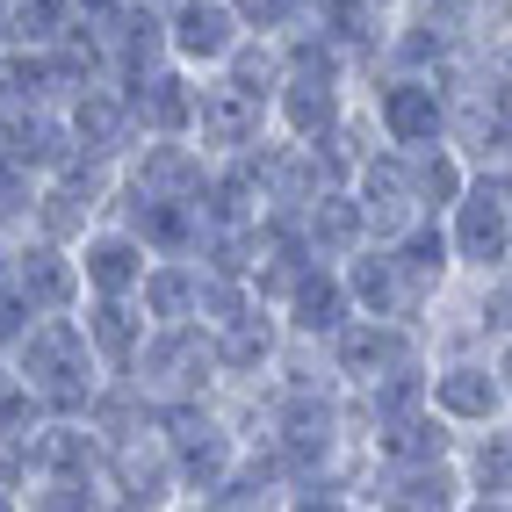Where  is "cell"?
<instances>
[{
    "label": "cell",
    "mask_w": 512,
    "mask_h": 512,
    "mask_svg": "<svg viewBox=\"0 0 512 512\" xmlns=\"http://www.w3.org/2000/svg\"><path fill=\"white\" fill-rule=\"evenodd\" d=\"M217 339V368H224V390H260L267 383V368L282 361L289 347V332H282V311L275 303H246V311H231L224 325H210Z\"/></svg>",
    "instance_id": "obj_14"
},
{
    "label": "cell",
    "mask_w": 512,
    "mask_h": 512,
    "mask_svg": "<svg viewBox=\"0 0 512 512\" xmlns=\"http://www.w3.org/2000/svg\"><path fill=\"white\" fill-rule=\"evenodd\" d=\"M138 311L152 325H195L202 318V267L195 260H152L138 282Z\"/></svg>",
    "instance_id": "obj_30"
},
{
    "label": "cell",
    "mask_w": 512,
    "mask_h": 512,
    "mask_svg": "<svg viewBox=\"0 0 512 512\" xmlns=\"http://www.w3.org/2000/svg\"><path fill=\"white\" fill-rule=\"evenodd\" d=\"M29 224H37V174L15 159H0V238H29Z\"/></svg>",
    "instance_id": "obj_38"
},
{
    "label": "cell",
    "mask_w": 512,
    "mask_h": 512,
    "mask_svg": "<svg viewBox=\"0 0 512 512\" xmlns=\"http://www.w3.org/2000/svg\"><path fill=\"white\" fill-rule=\"evenodd\" d=\"M22 325H29V311H22L15 296H0V361L15 354V339H22Z\"/></svg>",
    "instance_id": "obj_41"
},
{
    "label": "cell",
    "mask_w": 512,
    "mask_h": 512,
    "mask_svg": "<svg viewBox=\"0 0 512 512\" xmlns=\"http://www.w3.org/2000/svg\"><path fill=\"white\" fill-rule=\"evenodd\" d=\"M0 159L29 166V174H58L73 166V130H65V109L51 101H29V109H0Z\"/></svg>",
    "instance_id": "obj_23"
},
{
    "label": "cell",
    "mask_w": 512,
    "mask_h": 512,
    "mask_svg": "<svg viewBox=\"0 0 512 512\" xmlns=\"http://www.w3.org/2000/svg\"><path fill=\"white\" fill-rule=\"evenodd\" d=\"M484 29H512V0H484Z\"/></svg>",
    "instance_id": "obj_44"
},
{
    "label": "cell",
    "mask_w": 512,
    "mask_h": 512,
    "mask_svg": "<svg viewBox=\"0 0 512 512\" xmlns=\"http://www.w3.org/2000/svg\"><path fill=\"white\" fill-rule=\"evenodd\" d=\"M426 404L455 433H476V426H491V419L512 412L498 375H491V354H433L426 361Z\"/></svg>",
    "instance_id": "obj_12"
},
{
    "label": "cell",
    "mask_w": 512,
    "mask_h": 512,
    "mask_svg": "<svg viewBox=\"0 0 512 512\" xmlns=\"http://www.w3.org/2000/svg\"><path fill=\"white\" fill-rule=\"evenodd\" d=\"M231 15L246 37H296V29H311L318 0H231Z\"/></svg>",
    "instance_id": "obj_37"
},
{
    "label": "cell",
    "mask_w": 512,
    "mask_h": 512,
    "mask_svg": "<svg viewBox=\"0 0 512 512\" xmlns=\"http://www.w3.org/2000/svg\"><path fill=\"white\" fill-rule=\"evenodd\" d=\"M275 512H361V491L347 484V476H303V484L282 491Z\"/></svg>",
    "instance_id": "obj_39"
},
{
    "label": "cell",
    "mask_w": 512,
    "mask_h": 512,
    "mask_svg": "<svg viewBox=\"0 0 512 512\" xmlns=\"http://www.w3.org/2000/svg\"><path fill=\"white\" fill-rule=\"evenodd\" d=\"M8 368H15V383L37 397L44 419H87V404L101 390V361L87 354L80 318H29Z\"/></svg>",
    "instance_id": "obj_1"
},
{
    "label": "cell",
    "mask_w": 512,
    "mask_h": 512,
    "mask_svg": "<svg viewBox=\"0 0 512 512\" xmlns=\"http://www.w3.org/2000/svg\"><path fill=\"white\" fill-rule=\"evenodd\" d=\"M73 22V0H8V44H58Z\"/></svg>",
    "instance_id": "obj_36"
},
{
    "label": "cell",
    "mask_w": 512,
    "mask_h": 512,
    "mask_svg": "<svg viewBox=\"0 0 512 512\" xmlns=\"http://www.w3.org/2000/svg\"><path fill=\"white\" fill-rule=\"evenodd\" d=\"M354 491L375 512H462L469 498L455 462H361Z\"/></svg>",
    "instance_id": "obj_9"
},
{
    "label": "cell",
    "mask_w": 512,
    "mask_h": 512,
    "mask_svg": "<svg viewBox=\"0 0 512 512\" xmlns=\"http://www.w3.org/2000/svg\"><path fill=\"white\" fill-rule=\"evenodd\" d=\"M484 354H491V375H498V390H505V404H512V332H505V339H491Z\"/></svg>",
    "instance_id": "obj_42"
},
{
    "label": "cell",
    "mask_w": 512,
    "mask_h": 512,
    "mask_svg": "<svg viewBox=\"0 0 512 512\" xmlns=\"http://www.w3.org/2000/svg\"><path fill=\"white\" fill-rule=\"evenodd\" d=\"M101 491H109V512H174L181 484H174V462H166L159 433L123 440V448L101 455Z\"/></svg>",
    "instance_id": "obj_15"
},
{
    "label": "cell",
    "mask_w": 512,
    "mask_h": 512,
    "mask_svg": "<svg viewBox=\"0 0 512 512\" xmlns=\"http://www.w3.org/2000/svg\"><path fill=\"white\" fill-rule=\"evenodd\" d=\"M188 138L210 152V159L253 152V145L267 138V109H260V101H246V94H231L224 80H202V94H195V130H188Z\"/></svg>",
    "instance_id": "obj_24"
},
{
    "label": "cell",
    "mask_w": 512,
    "mask_h": 512,
    "mask_svg": "<svg viewBox=\"0 0 512 512\" xmlns=\"http://www.w3.org/2000/svg\"><path fill=\"white\" fill-rule=\"evenodd\" d=\"M455 8H469V15H476V22H484V0H455Z\"/></svg>",
    "instance_id": "obj_50"
},
{
    "label": "cell",
    "mask_w": 512,
    "mask_h": 512,
    "mask_svg": "<svg viewBox=\"0 0 512 512\" xmlns=\"http://www.w3.org/2000/svg\"><path fill=\"white\" fill-rule=\"evenodd\" d=\"M0 512H22V498H15V491H0Z\"/></svg>",
    "instance_id": "obj_49"
},
{
    "label": "cell",
    "mask_w": 512,
    "mask_h": 512,
    "mask_svg": "<svg viewBox=\"0 0 512 512\" xmlns=\"http://www.w3.org/2000/svg\"><path fill=\"white\" fill-rule=\"evenodd\" d=\"M116 202V166H58V174L37 181V224H29V238H51V246H80V238L109 217Z\"/></svg>",
    "instance_id": "obj_8"
},
{
    "label": "cell",
    "mask_w": 512,
    "mask_h": 512,
    "mask_svg": "<svg viewBox=\"0 0 512 512\" xmlns=\"http://www.w3.org/2000/svg\"><path fill=\"white\" fill-rule=\"evenodd\" d=\"M375 8H397V0H375Z\"/></svg>",
    "instance_id": "obj_51"
},
{
    "label": "cell",
    "mask_w": 512,
    "mask_h": 512,
    "mask_svg": "<svg viewBox=\"0 0 512 512\" xmlns=\"http://www.w3.org/2000/svg\"><path fill=\"white\" fill-rule=\"evenodd\" d=\"M22 512H109L101 476H37L22 491Z\"/></svg>",
    "instance_id": "obj_35"
},
{
    "label": "cell",
    "mask_w": 512,
    "mask_h": 512,
    "mask_svg": "<svg viewBox=\"0 0 512 512\" xmlns=\"http://www.w3.org/2000/svg\"><path fill=\"white\" fill-rule=\"evenodd\" d=\"M361 109L375 123V138L397 145V152H419V145H440L448 138V109L455 94L440 73H404V65H375L361 80Z\"/></svg>",
    "instance_id": "obj_3"
},
{
    "label": "cell",
    "mask_w": 512,
    "mask_h": 512,
    "mask_svg": "<svg viewBox=\"0 0 512 512\" xmlns=\"http://www.w3.org/2000/svg\"><path fill=\"white\" fill-rule=\"evenodd\" d=\"M311 29L354 65V80H368L375 65H383V37H390V8H375V0H318Z\"/></svg>",
    "instance_id": "obj_27"
},
{
    "label": "cell",
    "mask_w": 512,
    "mask_h": 512,
    "mask_svg": "<svg viewBox=\"0 0 512 512\" xmlns=\"http://www.w3.org/2000/svg\"><path fill=\"white\" fill-rule=\"evenodd\" d=\"M462 433L433 412V404H419V412H397L383 419L375 433H361V462H455Z\"/></svg>",
    "instance_id": "obj_26"
},
{
    "label": "cell",
    "mask_w": 512,
    "mask_h": 512,
    "mask_svg": "<svg viewBox=\"0 0 512 512\" xmlns=\"http://www.w3.org/2000/svg\"><path fill=\"white\" fill-rule=\"evenodd\" d=\"M80 260L73 246H51V238H15V303L29 318H73L80 311Z\"/></svg>",
    "instance_id": "obj_16"
},
{
    "label": "cell",
    "mask_w": 512,
    "mask_h": 512,
    "mask_svg": "<svg viewBox=\"0 0 512 512\" xmlns=\"http://www.w3.org/2000/svg\"><path fill=\"white\" fill-rule=\"evenodd\" d=\"M462 512H512V498H484V491H469Z\"/></svg>",
    "instance_id": "obj_45"
},
{
    "label": "cell",
    "mask_w": 512,
    "mask_h": 512,
    "mask_svg": "<svg viewBox=\"0 0 512 512\" xmlns=\"http://www.w3.org/2000/svg\"><path fill=\"white\" fill-rule=\"evenodd\" d=\"M73 318L87 332V354L101 361V375H123L130 361H138L145 332H152V318L138 311V296H80Z\"/></svg>",
    "instance_id": "obj_25"
},
{
    "label": "cell",
    "mask_w": 512,
    "mask_h": 512,
    "mask_svg": "<svg viewBox=\"0 0 512 512\" xmlns=\"http://www.w3.org/2000/svg\"><path fill=\"white\" fill-rule=\"evenodd\" d=\"M73 260H80V282H87V296H138L145 267H152L145 238H138V231H123L116 217H101V224L80 238V246H73Z\"/></svg>",
    "instance_id": "obj_20"
},
{
    "label": "cell",
    "mask_w": 512,
    "mask_h": 512,
    "mask_svg": "<svg viewBox=\"0 0 512 512\" xmlns=\"http://www.w3.org/2000/svg\"><path fill=\"white\" fill-rule=\"evenodd\" d=\"M159 448H166V462H174L181 498H217L246 440H238L231 412L210 397V404H174V412H159Z\"/></svg>",
    "instance_id": "obj_5"
},
{
    "label": "cell",
    "mask_w": 512,
    "mask_h": 512,
    "mask_svg": "<svg viewBox=\"0 0 512 512\" xmlns=\"http://www.w3.org/2000/svg\"><path fill=\"white\" fill-rule=\"evenodd\" d=\"M303 217V238H311V253L318 260H347V253H361L368 246V217H361V202H354V188H325L311 210H296Z\"/></svg>",
    "instance_id": "obj_29"
},
{
    "label": "cell",
    "mask_w": 512,
    "mask_h": 512,
    "mask_svg": "<svg viewBox=\"0 0 512 512\" xmlns=\"http://www.w3.org/2000/svg\"><path fill=\"white\" fill-rule=\"evenodd\" d=\"M361 217H368V238H397L404 224H419V202H412V174H404V152L397 145H375L354 174H347Z\"/></svg>",
    "instance_id": "obj_19"
},
{
    "label": "cell",
    "mask_w": 512,
    "mask_h": 512,
    "mask_svg": "<svg viewBox=\"0 0 512 512\" xmlns=\"http://www.w3.org/2000/svg\"><path fill=\"white\" fill-rule=\"evenodd\" d=\"M123 0H73V15H87V22H101V15H116Z\"/></svg>",
    "instance_id": "obj_46"
},
{
    "label": "cell",
    "mask_w": 512,
    "mask_h": 512,
    "mask_svg": "<svg viewBox=\"0 0 512 512\" xmlns=\"http://www.w3.org/2000/svg\"><path fill=\"white\" fill-rule=\"evenodd\" d=\"M404 174H412V202H419V217H448L455 210V195L469 188V166L462 152L440 138V145H419V152H404Z\"/></svg>",
    "instance_id": "obj_33"
},
{
    "label": "cell",
    "mask_w": 512,
    "mask_h": 512,
    "mask_svg": "<svg viewBox=\"0 0 512 512\" xmlns=\"http://www.w3.org/2000/svg\"><path fill=\"white\" fill-rule=\"evenodd\" d=\"M448 231V253H455V275L462 282H484L512 260V166L498 174H469V188L455 195V210L440 217Z\"/></svg>",
    "instance_id": "obj_4"
},
{
    "label": "cell",
    "mask_w": 512,
    "mask_h": 512,
    "mask_svg": "<svg viewBox=\"0 0 512 512\" xmlns=\"http://www.w3.org/2000/svg\"><path fill=\"white\" fill-rule=\"evenodd\" d=\"M455 469H462V484H469V491H484V498H512V412H505V419H491V426H476V433H462Z\"/></svg>",
    "instance_id": "obj_32"
},
{
    "label": "cell",
    "mask_w": 512,
    "mask_h": 512,
    "mask_svg": "<svg viewBox=\"0 0 512 512\" xmlns=\"http://www.w3.org/2000/svg\"><path fill=\"white\" fill-rule=\"evenodd\" d=\"M159 8H166V58H174L181 73H195V80H210L217 65L246 44L231 0H159Z\"/></svg>",
    "instance_id": "obj_13"
},
{
    "label": "cell",
    "mask_w": 512,
    "mask_h": 512,
    "mask_svg": "<svg viewBox=\"0 0 512 512\" xmlns=\"http://www.w3.org/2000/svg\"><path fill=\"white\" fill-rule=\"evenodd\" d=\"M282 332L296 339V347H325V339L354 318V303H347V282H339V267L318 260V267H303V275L282 289Z\"/></svg>",
    "instance_id": "obj_18"
},
{
    "label": "cell",
    "mask_w": 512,
    "mask_h": 512,
    "mask_svg": "<svg viewBox=\"0 0 512 512\" xmlns=\"http://www.w3.org/2000/svg\"><path fill=\"white\" fill-rule=\"evenodd\" d=\"M217 505V498H210ZM217 512H275V505H217Z\"/></svg>",
    "instance_id": "obj_48"
},
{
    "label": "cell",
    "mask_w": 512,
    "mask_h": 512,
    "mask_svg": "<svg viewBox=\"0 0 512 512\" xmlns=\"http://www.w3.org/2000/svg\"><path fill=\"white\" fill-rule=\"evenodd\" d=\"M29 455H37V476H101V433L87 419H44L29 433Z\"/></svg>",
    "instance_id": "obj_31"
},
{
    "label": "cell",
    "mask_w": 512,
    "mask_h": 512,
    "mask_svg": "<svg viewBox=\"0 0 512 512\" xmlns=\"http://www.w3.org/2000/svg\"><path fill=\"white\" fill-rule=\"evenodd\" d=\"M87 426L101 433V448H123V440L159 433V404L130 383V375H101V390H94V404H87Z\"/></svg>",
    "instance_id": "obj_28"
},
{
    "label": "cell",
    "mask_w": 512,
    "mask_h": 512,
    "mask_svg": "<svg viewBox=\"0 0 512 512\" xmlns=\"http://www.w3.org/2000/svg\"><path fill=\"white\" fill-rule=\"evenodd\" d=\"M58 109H65V130H73V159H87V166H123L130 145H138V116H130V94L116 80L73 87Z\"/></svg>",
    "instance_id": "obj_10"
},
{
    "label": "cell",
    "mask_w": 512,
    "mask_h": 512,
    "mask_svg": "<svg viewBox=\"0 0 512 512\" xmlns=\"http://www.w3.org/2000/svg\"><path fill=\"white\" fill-rule=\"evenodd\" d=\"M469 296H476V325H484V347H491V339H505V332H512V260L498 267V275L469 282Z\"/></svg>",
    "instance_id": "obj_40"
},
{
    "label": "cell",
    "mask_w": 512,
    "mask_h": 512,
    "mask_svg": "<svg viewBox=\"0 0 512 512\" xmlns=\"http://www.w3.org/2000/svg\"><path fill=\"white\" fill-rule=\"evenodd\" d=\"M210 152L195 138H138L130 159L116 166V195H138V202H181L195 210L202 188H210Z\"/></svg>",
    "instance_id": "obj_7"
},
{
    "label": "cell",
    "mask_w": 512,
    "mask_h": 512,
    "mask_svg": "<svg viewBox=\"0 0 512 512\" xmlns=\"http://www.w3.org/2000/svg\"><path fill=\"white\" fill-rule=\"evenodd\" d=\"M339 282H347V303H354V318H397V325H419L433 318V303L412 289V275L397 267V253L383 246V238H368L361 253L339 260Z\"/></svg>",
    "instance_id": "obj_11"
},
{
    "label": "cell",
    "mask_w": 512,
    "mask_h": 512,
    "mask_svg": "<svg viewBox=\"0 0 512 512\" xmlns=\"http://www.w3.org/2000/svg\"><path fill=\"white\" fill-rule=\"evenodd\" d=\"M325 361L339 375V390H368V383H390V375H412L433 361L426 332L419 325H397V318H347L325 339Z\"/></svg>",
    "instance_id": "obj_6"
},
{
    "label": "cell",
    "mask_w": 512,
    "mask_h": 512,
    "mask_svg": "<svg viewBox=\"0 0 512 512\" xmlns=\"http://www.w3.org/2000/svg\"><path fill=\"white\" fill-rule=\"evenodd\" d=\"M361 512H375V505H361Z\"/></svg>",
    "instance_id": "obj_52"
},
{
    "label": "cell",
    "mask_w": 512,
    "mask_h": 512,
    "mask_svg": "<svg viewBox=\"0 0 512 512\" xmlns=\"http://www.w3.org/2000/svg\"><path fill=\"white\" fill-rule=\"evenodd\" d=\"M448 145L462 152L469 174H498L512 166V109L476 87H455V109H448Z\"/></svg>",
    "instance_id": "obj_21"
},
{
    "label": "cell",
    "mask_w": 512,
    "mask_h": 512,
    "mask_svg": "<svg viewBox=\"0 0 512 512\" xmlns=\"http://www.w3.org/2000/svg\"><path fill=\"white\" fill-rule=\"evenodd\" d=\"M174 512H217V505H210V498H181Z\"/></svg>",
    "instance_id": "obj_47"
},
{
    "label": "cell",
    "mask_w": 512,
    "mask_h": 512,
    "mask_svg": "<svg viewBox=\"0 0 512 512\" xmlns=\"http://www.w3.org/2000/svg\"><path fill=\"white\" fill-rule=\"evenodd\" d=\"M123 94H130V116H138V138H188V130H195L202 80L181 73L174 58L152 65V73H138V80H123Z\"/></svg>",
    "instance_id": "obj_22"
},
{
    "label": "cell",
    "mask_w": 512,
    "mask_h": 512,
    "mask_svg": "<svg viewBox=\"0 0 512 512\" xmlns=\"http://www.w3.org/2000/svg\"><path fill=\"white\" fill-rule=\"evenodd\" d=\"M282 73H289V51H282V37H246L210 80H224L231 94H246V101H275V87H282Z\"/></svg>",
    "instance_id": "obj_34"
},
{
    "label": "cell",
    "mask_w": 512,
    "mask_h": 512,
    "mask_svg": "<svg viewBox=\"0 0 512 512\" xmlns=\"http://www.w3.org/2000/svg\"><path fill=\"white\" fill-rule=\"evenodd\" d=\"M94 37H101V73L123 87L152 65H166V8L159 0H123L116 15L94 22Z\"/></svg>",
    "instance_id": "obj_17"
},
{
    "label": "cell",
    "mask_w": 512,
    "mask_h": 512,
    "mask_svg": "<svg viewBox=\"0 0 512 512\" xmlns=\"http://www.w3.org/2000/svg\"><path fill=\"white\" fill-rule=\"evenodd\" d=\"M0 296H15V246L0 238Z\"/></svg>",
    "instance_id": "obj_43"
},
{
    "label": "cell",
    "mask_w": 512,
    "mask_h": 512,
    "mask_svg": "<svg viewBox=\"0 0 512 512\" xmlns=\"http://www.w3.org/2000/svg\"><path fill=\"white\" fill-rule=\"evenodd\" d=\"M123 375L159 404V412H174V404H210L224 390L210 325H152L145 347H138V361H130Z\"/></svg>",
    "instance_id": "obj_2"
}]
</instances>
